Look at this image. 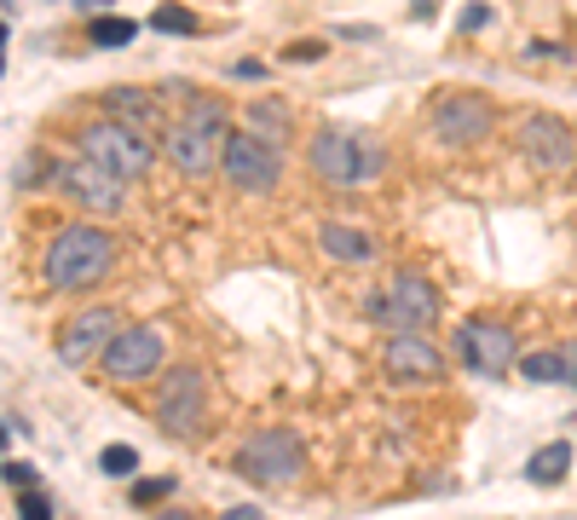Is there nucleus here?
I'll return each instance as SVG.
<instances>
[{
  "instance_id": "1",
  "label": "nucleus",
  "mask_w": 577,
  "mask_h": 520,
  "mask_svg": "<svg viewBox=\"0 0 577 520\" xmlns=\"http://www.w3.org/2000/svg\"><path fill=\"white\" fill-rule=\"evenodd\" d=\"M225 139H232V116L214 98H191L185 116L162 133V156L179 174H214L225 163Z\"/></svg>"
},
{
  "instance_id": "2",
  "label": "nucleus",
  "mask_w": 577,
  "mask_h": 520,
  "mask_svg": "<svg viewBox=\"0 0 577 520\" xmlns=\"http://www.w3.org/2000/svg\"><path fill=\"white\" fill-rule=\"evenodd\" d=\"M110 260H116V244L98 226H64L52 237V249H47V284L52 289H87L98 284V277L110 272Z\"/></svg>"
},
{
  "instance_id": "3",
  "label": "nucleus",
  "mask_w": 577,
  "mask_h": 520,
  "mask_svg": "<svg viewBox=\"0 0 577 520\" xmlns=\"http://www.w3.org/2000/svg\"><path fill=\"white\" fill-rule=\"evenodd\" d=\"M376 168H381V151H376V139H364L358 128H323L313 139V174L323 186L358 191L376 179Z\"/></svg>"
},
{
  "instance_id": "4",
  "label": "nucleus",
  "mask_w": 577,
  "mask_h": 520,
  "mask_svg": "<svg viewBox=\"0 0 577 520\" xmlns=\"http://www.w3.org/2000/svg\"><path fill=\"white\" fill-rule=\"evenodd\" d=\"M364 312H369V324H387L393 335H422L439 318V289L422 272H393L387 289H376L364 302Z\"/></svg>"
},
{
  "instance_id": "5",
  "label": "nucleus",
  "mask_w": 577,
  "mask_h": 520,
  "mask_svg": "<svg viewBox=\"0 0 577 520\" xmlns=\"http://www.w3.org/2000/svg\"><path fill=\"white\" fill-rule=\"evenodd\" d=\"M156 423L162 434H174V439H197L202 423H209V376H202L197 365H174L168 376H162V388H156Z\"/></svg>"
},
{
  "instance_id": "6",
  "label": "nucleus",
  "mask_w": 577,
  "mask_h": 520,
  "mask_svg": "<svg viewBox=\"0 0 577 520\" xmlns=\"http://www.w3.org/2000/svg\"><path fill=\"white\" fill-rule=\"evenodd\" d=\"M301 469H306V446L288 428H260L237 451V474L255 480V486H288Z\"/></svg>"
},
{
  "instance_id": "7",
  "label": "nucleus",
  "mask_w": 577,
  "mask_h": 520,
  "mask_svg": "<svg viewBox=\"0 0 577 520\" xmlns=\"http://www.w3.org/2000/svg\"><path fill=\"white\" fill-rule=\"evenodd\" d=\"M457 358L480 376H503V370H520V342L497 318H468L457 330Z\"/></svg>"
},
{
  "instance_id": "8",
  "label": "nucleus",
  "mask_w": 577,
  "mask_h": 520,
  "mask_svg": "<svg viewBox=\"0 0 577 520\" xmlns=\"http://www.w3.org/2000/svg\"><path fill=\"white\" fill-rule=\"evenodd\" d=\"M81 156H93V163L110 168L116 179H144V168H151L144 133L121 128V122H93L87 133H81Z\"/></svg>"
},
{
  "instance_id": "9",
  "label": "nucleus",
  "mask_w": 577,
  "mask_h": 520,
  "mask_svg": "<svg viewBox=\"0 0 577 520\" xmlns=\"http://www.w3.org/2000/svg\"><path fill=\"white\" fill-rule=\"evenodd\" d=\"M520 156L538 174H566L577 163V133L561 122V116H549V110H531L526 122H520Z\"/></svg>"
},
{
  "instance_id": "10",
  "label": "nucleus",
  "mask_w": 577,
  "mask_h": 520,
  "mask_svg": "<svg viewBox=\"0 0 577 520\" xmlns=\"http://www.w3.org/2000/svg\"><path fill=\"white\" fill-rule=\"evenodd\" d=\"M491 128H497V110H491V98H480V93H445L439 105H433V133H439V145H450V151L480 145Z\"/></svg>"
},
{
  "instance_id": "11",
  "label": "nucleus",
  "mask_w": 577,
  "mask_h": 520,
  "mask_svg": "<svg viewBox=\"0 0 577 520\" xmlns=\"http://www.w3.org/2000/svg\"><path fill=\"white\" fill-rule=\"evenodd\" d=\"M58 191H64L70 203H81L87 214H116L121 203H128V179H116L110 168H98L93 156H75V163L58 168Z\"/></svg>"
},
{
  "instance_id": "12",
  "label": "nucleus",
  "mask_w": 577,
  "mask_h": 520,
  "mask_svg": "<svg viewBox=\"0 0 577 520\" xmlns=\"http://www.w3.org/2000/svg\"><path fill=\"white\" fill-rule=\"evenodd\" d=\"M220 168H225V179H232L237 191L260 197V191H272L283 179V156L266 145L260 133H232V139H225V163Z\"/></svg>"
},
{
  "instance_id": "13",
  "label": "nucleus",
  "mask_w": 577,
  "mask_h": 520,
  "mask_svg": "<svg viewBox=\"0 0 577 520\" xmlns=\"http://www.w3.org/2000/svg\"><path fill=\"white\" fill-rule=\"evenodd\" d=\"M98 365H105L110 382H151V376L162 370V330L128 324V330L110 342V353L98 358Z\"/></svg>"
},
{
  "instance_id": "14",
  "label": "nucleus",
  "mask_w": 577,
  "mask_h": 520,
  "mask_svg": "<svg viewBox=\"0 0 577 520\" xmlns=\"http://www.w3.org/2000/svg\"><path fill=\"white\" fill-rule=\"evenodd\" d=\"M116 307H93V312H75L70 324H64V335H58V358H64L70 370H81V365H93V358H105L110 353V342L121 335V324H116Z\"/></svg>"
},
{
  "instance_id": "15",
  "label": "nucleus",
  "mask_w": 577,
  "mask_h": 520,
  "mask_svg": "<svg viewBox=\"0 0 577 520\" xmlns=\"http://www.w3.org/2000/svg\"><path fill=\"white\" fill-rule=\"evenodd\" d=\"M381 365H387L393 382H439L445 376V358H439V347H433L427 335H393L387 353H381Z\"/></svg>"
},
{
  "instance_id": "16",
  "label": "nucleus",
  "mask_w": 577,
  "mask_h": 520,
  "mask_svg": "<svg viewBox=\"0 0 577 520\" xmlns=\"http://www.w3.org/2000/svg\"><path fill=\"white\" fill-rule=\"evenodd\" d=\"M318 244H323V255H335V260H376V237H369L364 226H353V220H323Z\"/></svg>"
},
{
  "instance_id": "17",
  "label": "nucleus",
  "mask_w": 577,
  "mask_h": 520,
  "mask_svg": "<svg viewBox=\"0 0 577 520\" xmlns=\"http://www.w3.org/2000/svg\"><path fill=\"white\" fill-rule=\"evenodd\" d=\"M105 110H110V122L133 128V133L156 122V98L144 93V87H110V93H105Z\"/></svg>"
},
{
  "instance_id": "18",
  "label": "nucleus",
  "mask_w": 577,
  "mask_h": 520,
  "mask_svg": "<svg viewBox=\"0 0 577 520\" xmlns=\"http://www.w3.org/2000/svg\"><path fill=\"white\" fill-rule=\"evenodd\" d=\"M520 376H526V382H538V388L572 382V353H566V347H543V353L520 358Z\"/></svg>"
},
{
  "instance_id": "19",
  "label": "nucleus",
  "mask_w": 577,
  "mask_h": 520,
  "mask_svg": "<svg viewBox=\"0 0 577 520\" xmlns=\"http://www.w3.org/2000/svg\"><path fill=\"white\" fill-rule=\"evenodd\" d=\"M566 469H572V446H566V439H554V446H543L526 463V480H531V486H554V480H566Z\"/></svg>"
},
{
  "instance_id": "20",
  "label": "nucleus",
  "mask_w": 577,
  "mask_h": 520,
  "mask_svg": "<svg viewBox=\"0 0 577 520\" xmlns=\"http://www.w3.org/2000/svg\"><path fill=\"white\" fill-rule=\"evenodd\" d=\"M249 122L260 128V139H266V145H272V139H283V128H288V110L278 105V98H255Z\"/></svg>"
},
{
  "instance_id": "21",
  "label": "nucleus",
  "mask_w": 577,
  "mask_h": 520,
  "mask_svg": "<svg viewBox=\"0 0 577 520\" xmlns=\"http://www.w3.org/2000/svg\"><path fill=\"white\" fill-rule=\"evenodd\" d=\"M139 35V24H128V17H93V42L98 47H128Z\"/></svg>"
},
{
  "instance_id": "22",
  "label": "nucleus",
  "mask_w": 577,
  "mask_h": 520,
  "mask_svg": "<svg viewBox=\"0 0 577 520\" xmlns=\"http://www.w3.org/2000/svg\"><path fill=\"white\" fill-rule=\"evenodd\" d=\"M98 469L116 474V480H128V474H139V451L133 446H105V451H98Z\"/></svg>"
},
{
  "instance_id": "23",
  "label": "nucleus",
  "mask_w": 577,
  "mask_h": 520,
  "mask_svg": "<svg viewBox=\"0 0 577 520\" xmlns=\"http://www.w3.org/2000/svg\"><path fill=\"white\" fill-rule=\"evenodd\" d=\"M151 29H162V35H191L197 17L185 12V7H156V12H151Z\"/></svg>"
},
{
  "instance_id": "24",
  "label": "nucleus",
  "mask_w": 577,
  "mask_h": 520,
  "mask_svg": "<svg viewBox=\"0 0 577 520\" xmlns=\"http://www.w3.org/2000/svg\"><path fill=\"white\" fill-rule=\"evenodd\" d=\"M168 492H174V480H139L133 504H156V497H168Z\"/></svg>"
},
{
  "instance_id": "25",
  "label": "nucleus",
  "mask_w": 577,
  "mask_h": 520,
  "mask_svg": "<svg viewBox=\"0 0 577 520\" xmlns=\"http://www.w3.org/2000/svg\"><path fill=\"white\" fill-rule=\"evenodd\" d=\"M17 515H24V520H52V509H47V497H40V492H30L24 504H17Z\"/></svg>"
},
{
  "instance_id": "26",
  "label": "nucleus",
  "mask_w": 577,
  "mask_h": 520,
  "mask_svg": "<svg viewBox=\"0 0 577 520\" xmlns=\"http://www.w3.org/2000/svg\"><path fill=\"white\" fill-rule=\"evenodd\" d=\"M485 24H491V7H480V0L462 7V29H485Z\"/></svg>"
},
{
  "instance_id": "27",
  "label": "nucleus",
  "mask_w": 577,
  "mask_h": 520,
  "mask_svg": "<svg viewBox=\"0 0 577 520\" xmlns=\"http://www.w3.org/2000/svg\"><path fill=\"white\" fill-rule=\"evenodd\" d=\"M318 52H323V42H301V47H288V58H295V64H313Z\"/></svg>"
},
{
  "instance_id": "28",
  "label": "nucleus",
  "mask_w": 577,
  "mask_h": 520,
  "mask_svg": "<svg viewBox=\"0 0 577 520\" xmlns=\"http://www.w3.org/2000/svg\"><path fill=\"white\" fill-rule=\"evenodd\" d=\"M7 480L12 486H35V469L30 463H7Z\"/></svg>"
},
{
  "instance_id": "29",
  "label": "nucleus",
  "mask_w": 577,
  "mask_h": 520,
  "mask_svg": "<svg viewBox=\"0 0 577 520\" xmlns=\"http://www.w3.org/2000/svg\"><path fill=\"white\" fill-rule=\"evenodd\" d=\"M225 520H260V509H225Z\"/></svg>"
},
{
  "instance_id": "30",
  "label": "nucleus",
  "mask_w": 577,
  "mask_h": 520,
  "mask_svg": "<svg viewBox=\"0 0 577 520\" xmlns=\"http://www.w3.org/2000/svg\"><path fill=\"white\" fill-rule=\"evenodd\" d=\"M75 7H81V12H98V7H110V0H75Z\"/></svg>"
},
{
  "instance_id": "31",
  "label": "nucleus",
  "mask_w": 577,
  "mask_h": 520,
  "mask_svg": "<svg viewBox=\"0 0 577 520\" xmlns=\"http://www.w3.org/2000/svg\"><path fill=\"white\" fill-rule=\"evenodd\" d=\"M0 70H7V24H0Z\"/></svg>"
},
{
  "instance_id": "32",
  "label": "nucleus",
  "mask_w": 577,
  "mask_h": 520,
  "mask_svg": "<svg viewBox=\"0 0 577 520\" xmlns=\"http://www.w3.org/2000/svg\"><path fill=\"white\" fill-rule=\"evenodd\" d=\"M162 520H191V515H179V509H168V515H162Z\"/></svg>"
},
{
  "instance_id": "33",
  "label": "nucleus",
  "mask_w": 577,
  "mask_h": 520,
  "mask_svg": "<svg viewBox=\"0 0 577 520\" xmlns=\"http://www.w3.org/2000/svg\"><path fill=\"white\" fill-rule=\"evenodd\" d=\"M0 451H7V428H0Z\"/></svg>"
}]
</instances>
